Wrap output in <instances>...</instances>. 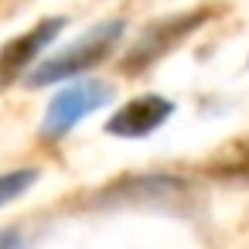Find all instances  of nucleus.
<instances>
[{
  "mask_svg": "<svg viewBox=\"0 0 249 249\" xmlns=\"http://www.w3.org/2000/svg\"><path fill=\"white\" fill-rule=\"evenodd\" d=\"M126 31V21L123 18H113V21H103L96 28H89L75 45L55 52L52 58H45L31 75H28V89H45V86H55V82H65V79H75L82 72H89L92 65H99L103 58H109L120 45Z\"/></svg>",
  "mask_w": 249,
  "mask_h": 249,
  "instance_id": "1",
  "label": "nucleus"
},
{
  "mask_svg": "<svg viewBox=\"0 0 249 249\" xmlns=\"http://www.w3.org/2000/svg\"><path fill=\"white\" fill-rule=\"evenodd\" d=\"M212 7H195V11H181V14H167L154 24H147L137 41L130 45V52L120 62L123 75H143L150 65H157L160 58H167L181 41H188L198 28H205L212 21Z\"/></svg>",
  "mask_w": 249,
  "mask_h": 249,
  "instance_id": "2",
  "label": "nucleus"
},
{
  "mask_svg": "<svg viewBox=\"0 0 249 249\" xmlns=\"http://www.w3.org/2000/svg\"><path fill=\"white\" fill-rule=\"evenodd\" d=\"M113 86L109 82H99V79H79L72 86H65L45 109V120H41V140H62L69 130H75L82 120H89L96 109L109 106L113 103Z\"/></svg>",
  "mask_w": 249,
  "mask_h": 249,
  "instance_id": "3",
  "label": "nucleus"
},
{
  "mask_svg": "<svg viewBox=\"0 0 249 249\" xmlns=\"http://www.w3.org/2000/svg\"><path fill=\"white\" fill-rule=\"evenodd\" d=\"M65 28V18H45V21H38L31 31H21L18 38H11L4 48H0V89H7V86H14L31 65H35V58L58 38V31Z\"/></svg>",
  "mask_w": 249,
  "mask_h": 249,
  "instance_id": "4",
  "label": "nucleus"
},
{
  "mask_svg": "<svg viewBox=\"0 0 249 249\" xmlns=\"http://www.w3.org/2000/svg\"><path fill=\"white\" fill-rule=\"evenodd\" d=\"M191 184L181 174L160 171V174H130V178H116L113 184H106L103 191H96V205H137V201H160V198H174L184 195Z\"/></svg>",
  "mask_w": 249,
  "mask_h": 249,
  "instance_id": "5",
  "label": "nucleus"
},
{
  "mask_svg": "<svg viewBox=\"0 0 249 249\" xmlns=\"http://www.w3.org/2000/svg\"><path fill=\"white\" fill-rule=\"evenodd\" d=\"M174 113V103L167 96H157V92H143L137 99H130L123 109H116L106 123V133L109 137H123V140H143L150 137L154 130H160Z\"/></svg>",
  "mask_w": 249,
  "mask_h": 249,
  "instance_id": "6",
  "label": "nucleus"
},
{
  "mask_svg": "<svg viewBox=\"0 0 249 249\" xmlns=\"http://www.w3.org/2000/svg\"><path fill=\"white\" fill-rule=\"evenodd\" d=\"M35 181H38V171H35V167H21V171H7V174H0V208L11 205L14 198H21Z\"/></svg>",
  "mask_w": 249,
  "mask_h": 249,
  "instance_id": "7",
  "label": "nucleus"
},
{
  "mask_svg": "<svg viewBox=\"0 0 249 249\" xmlns=\"http://www.w3.org/2000/svg\"><path fill=\"white\" fill-rule=\"evenodd\" d=\"M215 178H225V181H249V150H239L235 160H222L212 167Z\"/></svg>",
  "mask_w": 249,
  "mask_h": 249,
  "instance_id": "8",
  "label": "nucleus"
},
{
  "mask_svg": "<svg viewBox=\"0 0 249 249\" xmlns=\"http://www.w3.org/2000/svg\"><path fill=\"white\" fill-rule=\"evenodd\" d=\"M0 249H24V232L21 229H4L0 232Z\"/></svg>",
  "mask_w": 249,
  "mask_h": 249,
  "instance_id": "9",
  "label": "nucleus"
}]
</instances>
